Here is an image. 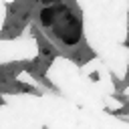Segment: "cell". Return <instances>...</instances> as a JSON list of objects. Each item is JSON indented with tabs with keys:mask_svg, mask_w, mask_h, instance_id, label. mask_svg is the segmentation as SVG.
I'll list each match as a JSON object with an SVG mask.
<instances>
[{
	"mask_svg": "<svg viewBox=\"0 0 129 129\" xmlns=\"http://www.w3.org/2000/svg\"><path fill=\"white\" fill-rule=\"evenodd\" d=\"M127 44H129V40H127Z\"/></svg>",
	"mask_w": 129,
	"mask_h": 129,
	"instance_id": "cell-1",
	"label": "cell"
}]
</instances>
